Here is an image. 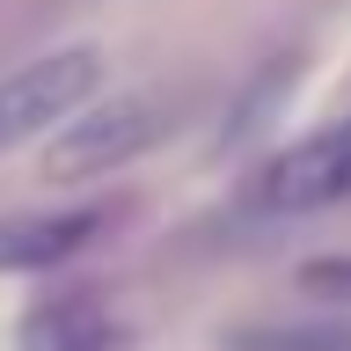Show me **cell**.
<instances>
[{
    "instance_id": "obj_1",
    "label": "cell",
    "mask_w": 351,
    "mask_h": 351,
    "mask_svg": "<svg viewBox=\"0 0 351 351\" xmlns=\"http://www.w3.org/2000/svg\"><path fill=\"white\" fill-rule=\"evenodd\" d=\"M154 132H161V110L147 95H110L103 110H81L66 132H51V147H44V176L51 183H88V176H110L139 161L154 147Z\"/></svg>"
},
{
    "instance_id": "obj_2",
    "label": "cell",
    "mask_w": 351,
    "mask_h": 351,
    "mask_svg": "<svg viewBox=\"0 0 351 351\" xmlns=\"http://www.w3.org/2000/svg\"><path fill=\"white\" fill-rule=\"evenodd\" d=\"M95 81H103V59L81 51V44L22 66V73H8V81H0V154L22 147V139H37V132H51V125H66V117L95 95Z\"/></svg>"
},
{
    "instance_id": "obj_3",
    "label": "cell",
    "mask_w": 351,
    "mask_h": 351,
    "mask_svg": "<svg viewBox=\"0 0 351 351\" xmlns=\"http://www.w3.org/2000/svg\"><path fill=\"white\" fill-rule=\"evenodd\" d=\"M249 197L263 213H322V205L351 197V117L307 132L300 147H285V154H271L249 176Z\"/></svg>"
},
{
    "instance_id": "obj_4",
    "label": "cell",
    "mask_w": 351,
    "mask_h": 351,
    "mask_svg": "<svg viewBox=\"0 0 351 351\" xmlns=\"http://www.w3.org/2000/svg\"><path fill=\"white\" fill-rule=\"evenodd\" d=\"M95 227H103V213H29V219H0V271H44V263L73 256Z\"/></svg>"
},
{
    "instance_id": "obj_5",
    "label": "cell",
    "mask_w": 351,
    "mask_h": 351,
    "mask_svg": "<svg viewBox=\"0 0 351 351\" xmlns=\"http://www.w3.org/2000/svg\"><path fill=\"white\" fill-rule=\"evenodd\" d=\"M29 351H117V329L95 300H51L37 322L22 329Z\"/></svg>"
},
{
    "instance_id": "obj_6",
    "label": "cell",
    "mask_w": 351,
    "mask_h": 351,
    "mask_svg": "<svg viewBox=\"0 0 351 351\" xmlns=\"http://www.w3.org/2000/svg\"><path fill=\"white\" fill-rule=\"evenodd\" d=\"M227 351H351V322H337V315L241 322V329H227Z\"/></svg>"
},
{
    "instance_id": "obj_7",
    "label": "cell",
    "mask_w": 351,
    "mask_h": 351,
    "mask_svg": "<svg viewBox=\"0 0 351 351\" xmlns=\"http://www.w3.org/2000/svg\"><path fill=\"white\" fill-rule=\"evenodd\" d=\"M307 285H337V293H351V263H307Z\"/></svg>"
}]
</instances>
